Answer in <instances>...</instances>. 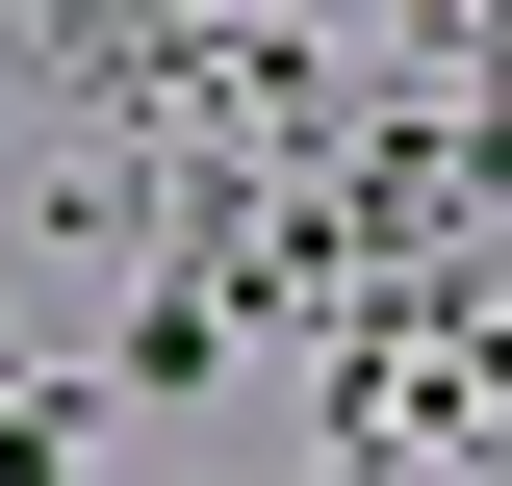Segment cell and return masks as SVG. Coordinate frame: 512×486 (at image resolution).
Here are the masks:
<instances>
[{"instance_id": "6da1fadb", "label": "cell", "mask_w": 512, "mask_h": 486, "mask_svg": "<svg viewBox=\"0 0 512 486\" xmlns=\"http://www.w3.org/2000/svg\"><path fill=\"white\" fill-rule=\"evenodd\" d=\"M487 128H512V52H487Z\"/></svg>"}]
</instances>
